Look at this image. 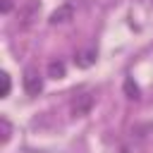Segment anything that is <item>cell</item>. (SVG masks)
Listing matches in <instances>:
<instances>
[{
    "instance_id": "obj_1",
    "label": "cell",
    "mask_w": 153,
    "mask_h": 153,
    "mask_svg": "<svg viewBox=\"0 0 153 153\" xmlns=\"http://www.w3.org/2000/svg\"><path fill=\"white\" fill-rule=\"evenodd\" d=\"M38 12H41V7L33 2V0H29V2H24L22 7H19V19H17V24H19V29H29L36 19H38Z\"/></svg>"
},
{
    "instance_id": "obj_2",
    "label": "cell",
    "mask_w": 153,
    "mask_h": 153,
    "mask_svg": "<svg viewBox=\"0 0 153 153\" xmlns=\"http://www.w3.org/2000/svg\"><path fill=\"white\" fill-rule=\"evenodd\" d=\"M24 91L29 93V96H38L41 93V88H43V79H41V74L33 69V67H29L26 72H24Z\"/></svg>"
},
{
    "instance_id": "obj_3",
    "label": "cell",
    "mask_w": 153,
    "mask_h": 153,
    "mask_svg": "<svg viewBox=\"0 0 153 153\" xmlns=\"http://www.w3.org/2000/svg\"><path fill=\"white\" fill-rule=\"evenodd\" d=\"M91 108H93V93H81L72 103V115L74 117H84V115L91 112Z\"/></svg>"
},
{
    "instance_id": "obj_4",
    "label": "cell",
    "mask_w": 153,
    "mask_h": 153,
    "mask_svg": "<svg viewBox=\"0 0 153 153\" xmlns=\"http://www.w3.org/2000/svg\"><path fill=\"white\" fill-rule=\"evenodd\" d=\"M72 17H74V5H72V2H65V5H60V7L50 14L48 22H50V24H65V22H69Z\"/></svg>"
},
{
    "instance_id": "obj_5",
    "label": "cell",
    "mask_w": 153,
    "mask_h": 153,
    "mask_svg": "<svg viewBox=\"0 0 153 153\" xmlns=\"http://www.w3.org/2000/svg\"><path fill=\"white\" fill-rule=\"evenodd\" d=\"M93 62H96V50H81V53H76V57H74V65L81 67V69L91 67Z\"/></svg>"
},
{
    "instance_id": "obj_6",
    "label": "cell",
    "mask_w": 153,
    "mask_h": 153,
    "mask_svg": "<svg viewBox=\"0 0 153 153\" xmlns=\"http://www.w3.org/2000/svg\"><path fill=\"white\" fill-rule=\"evenodd\" d=\"M48 76L50 79H62L65 76V62L62 60H50L48 62Z\"/></svg>"
},
{
    "instance_id": "obj_7",
    "label": "cell",
    "mask_w": 153,
    "mask_h": 153,
    "mask_svg": "<svg viewBox=\"0 0 153 153\" xmlns=\"http://www.w3.org/2000/svg\"><path fill=\"white\" fill-rule=\"evenodd\" d=\"M0 131H2V143H7L10 136H12V124H10L7 117H0Z\"/></svg>"
},
{
    "instance_id": "obj_8",
    "label": "cell",
    "mask_w": 153,
    "mask_h": 153,
    "mask_svg": "<svg viewBox=\"0 0 153 153\" xmlns=\"http://www.w3.org/2000/svg\"><path fill=\"white\" fill-rule=\"evenodd\" d=\"M124 91H127V98H134V100L139 98V86H136L131 79H127V81H124Z\"/></svg>"
},
{
    "instance_id": "obj_9",
    "label": "cell",
    "mask_w": 153,
    "mask_h": 153,
    "mask_svg": "<svg viewBox=\"0 0 153 153\" xmlns=\"http://www.w3.org/2000/svg\"><path fill=\"white\" fill-rule=\"evenodd\" d=\"M10 88H12V81H10V74L2 72V98L10 96Z\"/></svg>"
},
{
    "instance_id": "obj_10",
    "label": "cell",
    "mask_w": 153,
    "mask_h": 153,
    "mask_svg": "<svg viewBox=\"0 0 153 153\" xmlns=\"http://www.w3.org/2000/svg\"><path fill=\"white\" fill-rule=\"evenodd\" d=\"M12 7H14V0H0V12H2V14L12 12Z\"/></svg>"
}]
</instances>
